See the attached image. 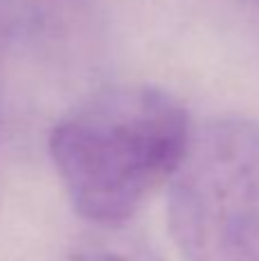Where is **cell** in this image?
Masks as SVG:
<instances>
[{"label": "cell", "mask_w": 259, "mask_h": 261, "mask_svg": "<svg viewBox=\"0 0 259 261\" xmlns=\"http://www.w3.org/2000/svg\"><path fill=\"white\" fill-rule=\"evenodd\" d=\"M69 261H161V257L133 236H103L78 248Z\"/></svg>", "instance_id": "277c9868"}, {"label": "cell", "mask_w": 259, "mask_h": 261, "mask_svg": "<svg viewBox=\"0 0 259 261\" xmlns=\"http://www.w3.org/2000/svg\"><path fill=\"white\" fill-rule=\"evenodd\" d=\"M168 225L186 261H259V119L191 130L170 176Z\"/></svg>", "instance_id": "7a4b0ae2"}, {"label": "cell", "mask_w": 259, "mask_h": 261, "mask_svg": "<svg viewBox=\"0 0 259 261\" xmlns=\"http://www.w3.org/2000/svg\"><path fill=\"white\" fill-rule=\"evenodd\" d=\"M188 138V115L174 96L151 85H117L69 110L48 147L73 208L115 229L168 184Z\"/></svg>", "instance_id": "6da1fadb"}, {"label": "cell", "mask_w": 259, "mask_h": 261, "mask_svg": "<svg viewBox=\"0 0 259 261\" xmlns=\"http://www.w3.org/2000/svg\"><path fill=\"white\" fill-rule=\"evenodd\" d=\"M96 16L87 0H0V50L60 58L94 41Z\"/></svg>", "instance_id": "3957f363"}]
</instances>
